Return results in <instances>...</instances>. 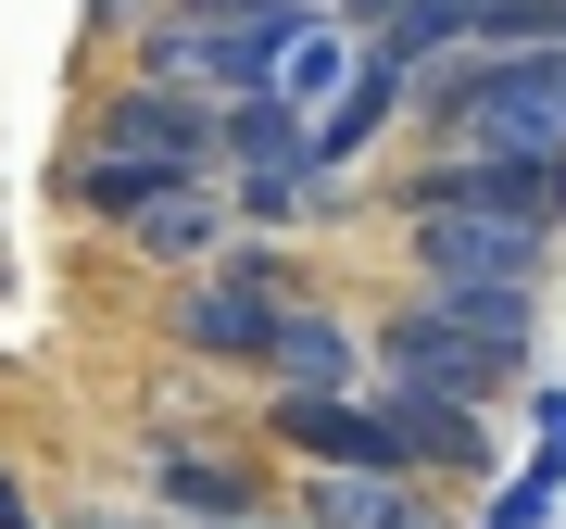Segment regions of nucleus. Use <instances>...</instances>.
Listing matches in <instances>:
<instances>
[{"mask_svg": "<svg viewBox=\"0 0 566 529\" xmlns=\"http://www.w3.org/2000/svg\"><path fill=\"white\" fill-rule=\"evenodd\" d=\"M416 114L453 152H516V164H566V51H453L416 63Z\"/></svg>", "mask_w": 566, "mask_h": 529, "instance_id": "1", "label": "nucleus"}, {"mask_svg": "<svg viewBox=\"0 0 566 529\" xmlns=\"http://www.w3.org/2000/svg\"><path fill=\"white\" fill-rule=\"evenodd\" d=\"M315 25H327V13H315ZM315 25H214V13H164V25H139V76H151V89H189V102L227 114V102H264Z\"/></svg>", "mask_w": 566, "mask_h": 529, "instance_id": "2", "label": "nucleus"}, {"mask_svg": "<svg viewBox=\"0 0 566 529\" xmlns=\"http://www.w3.org/2000/svg\"><path fill=\"white\" fill-rule=\"evenodd\" d=\"M88 164H139V177H164V189H202L214 164H227V114L214 102H189V89H114L102 102V126H88Z\"/></svg>", "mask_w": 566, "mask_h": 529, "instance_id": "3", "label": "nucleus"}, {"mask_svg": "<svg viewBox=\"0 0 566 529\" xmlns=\"http://www.w3.org/2000/svg\"><path fill=\"white\" fill-rule=\"evenodd\" d=\"M277 328H290V264L277 252H227V264H202L177 290V341L214 353V366H264Z\"/></svg>", "mask_w": 566, "mask_h": 529, "instance_id": "4", "label": "nucleus"}, {"mask_svg": "<svg viewBox=\"0 0 566 529\" xmlns=\"http://www.w3.org/2000/svg\"><path fill=\"white\" fill-rule=\"evenodd\" d=\"M403 252H416V290H542L554 227H516V215H403Z\"/></svg>", "mask_w": 566, "mask_h": 529, "instance_id": "5", "label": "nucleus"}, {"mask_svg": "<svg viewBox=\"0 0 566 529\" xmlns=\"http://www.w3.org/2000/svg\"><path fill=\"white\" fill-rule=\"evenodd\" d=\"M403 215H516V227H566V164H516V152H441L403 177Z\"/></svg>", "mask_w": 566, "mask_h": 529, "instance_id": "6", "label": "nucleus"}, {"mask_svg": "<svg viewBox=\"0 0 566 529\" xmlns=\"http://www.w3.org/2000/svg\"><path fill=\"white\" fill-rule=\"evenodd\" d=\"M378 378H403V391H441V404H504V391L528 378L516 366V353H491V341H465V328L453 315H428V303H403V315H390L378 328Z\"/></svg>", "mask_w": 566, "mask_h": 529, "instance_id": "7", "label": "nucleus"}, {"mask_svg": "<svg viewBox=\"0 0 566 529\" xmlns=\"http://www.w3.org/2000/svg\"><path fill=\"white\" fill-rule=\"evenodd\" d=\"M277 454H303V467H403V479H416V454H403V428H390L378 391H340V404H277Z\"/></svg>", "mask_w": 566, "mask_h": 529, "instance_id": "8", "label": "nucleus"}, {"mask_svg": "<svg viewBox=\"0 0 566 529\" xmlns=\"http://www.w3.org/2000/svg\"><path fill=\"white\" fill-rule=\"evenodd\" d=\"M303 529H441V505L403 467H315L303 479Z\"/></svg>", "mask_w": 566, "mask_h": 529, "instance_id": "9", "label": "nucleus"}, {"mask_svg": "<svg viewBox=\"0 0 566 529\" xmlns=\"http://www.w3.org/2000/svg\"><path fill=\"white\" fill-rule=\"evenodd\" d=\"M264 378H277V404H340V391H365V341H353L340 315L290 303V328H277V353H264Z\"/></svg>", "mask_w": 566, "mask_h": 529, "instance_id": "10", "label": "nucleus"}, {"mask_svg": "<svg viewBox=\"0 0 566 529\" xmlns=\"http://www.w3.org/2000/svg\"><path fill=\"white\" fill-rule=\"evenodd\" d=\"M378 404H390V428H403L416 479H479L491 467V416L479 404H441V391H403V378H378Z\"/></svg>", "mask_w": 566, "mask_h": 529, "instance_id": "11", "label": "nucleus"}, {"mask_svg": "<svg viewBox=\"0 0 566 529\" xmlns=\"http://www.w3.org/2000/svg\"><path fill=\"white\" fill-rule=\"evenodd\" d=\"M403 102H416V63H403V51H390V39H365V76H353V89H340V102H327V114H315V177H340V164H353L365 139H378V126H390V114H403Z\"/></svg>", "mask_w": 566, "mask_h": 529, "instance_id": "12", "label": "nucleus"}, {"mask_svg": "<svg viewBox=\"0 0 566 529\" xmlns=\"http://www.w3.org/2000/svg\"><path fill=\"white\" fill-rule=\"evenodd\" d=\"M151 505L164 517H202V529H252L264 491H252V467H227V454H177V442H164L151 454Z\"/></svg>", "mask_w": 566, "mask_h": 529, "instance_id": "13", "label": "nucleus"}, {"mask_svg": "<svg viewBox=\"0 0 566 529\" xmlns=\"http://www.w3.org/2000/svg\"><path fill=\"white\" fill-rule=\"evenodd\" d=\"M126 240H139L151 264H227V189H164L151 215H126Z\"/></svg>", "mask_w": 566, "mask_h": 529, "instance_id": "14", "label": "nucleus"}, {"mask_svg": "<svg viewBox=\"0 0 566 529\" xmlns=\"http://www.w3.org/2000/svg\"><path fill=\"white\" fill-rule=\"evenodd\" d=\"M528 428H542V442H528V467L491 491L479 529H542V517H554V491H566V391H542V404H528Z\"/></svg>", "mask_w": 566, "mask_h": 529, "instance_id": "15", "label": "nucleus"}, {"mask_svg": "<svg viewBox=\"0 0 566 529\" xmlns=\"http://www.w3.org/2000/svg\"><path fill=\"white\" fill-rule=\"evenodd\" d=\"M353 76H365V39H340V25H315V39L290 51V76H277V102H303V114H315V102H340Z\"/></svg>", "mask_w": 566, "mask_h": 529, "instance_id": "16", "label": "nucleus"}, {"mask_svg": "<svg viewBox=\"0 0 566 529\" xmlns=\"http://www.w3.org/2000/svg\"><path fill=\"white\" fill-rule=\"evenodd\" d=\"M151 13V0H88V25H139Z\"/></svg>", "mask_w": 566, "mask_h": 529, "instance_id": "17", "label": "nucleus"}, {"mask_svg": "<svg viewBox=\"0 0 566 529\" xmlns=\"http://www.w3.org/2000/svg\"><path fill=\"white\" fill-rule=\"evenodd\" d=\"M76 529H151V517H76Z\"/></svg>", "mask_w": 566, "mask_h": 529, "instance_id": "18", "label": "nucleus"}, {"mask_svg": "<svg viewBox=\"0 0 566 529\" xmlns=\"http://www.w3.org/2000/svg\"><path fill=\"white\" fill-rule=\"evenodd\" d=\"M252 529H303V517H252Z\"/></svg>", "mask_w": 566, "mask_h": 529, "instance_id": "19", "label": "nucleus"}]
</instances>
